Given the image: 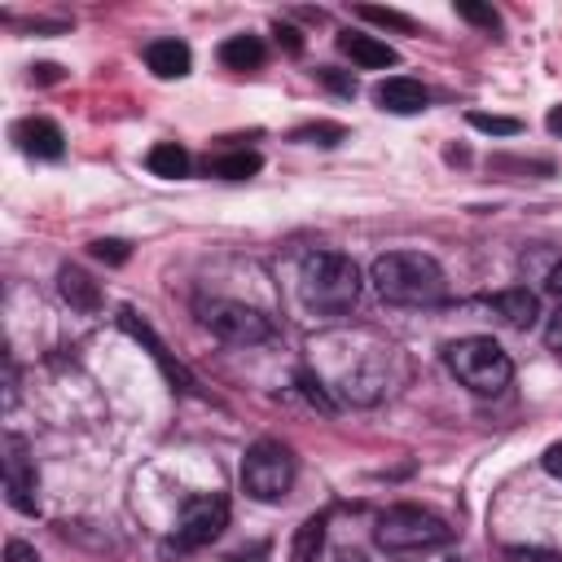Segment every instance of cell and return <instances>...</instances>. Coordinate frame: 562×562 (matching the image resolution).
Returning a JSON list of instances; mask_svg holds the SVG:
<instances>
[{
	"instance_id": "obj_1",
	"label": "cell",
	"mask_w": 562,
	"mask_h": 562,
	"mask_svg": "<svg viewBox=\"0 0 562 562\" xmlns=\"http://www.w3.org/2000/svg\"><path fill=\"white\" fill-rule=\"evenodd\" d=\"M373 290L395 307H430L443 299V268L422 250H391L373 259Z\"/></svg>"
},
{
	"instance_id": "obj_2",
	"label": "cell",
	"mask_w": 562,
	"mask_h": 562,
	"mask_svg": "<svg viewBox=\"0 0 562 562\" xmlns=\"http://www.w3.org/2000/svg\"><path fill=\"white\" fill-rule=\"evenodd\" d=\"M299 294L316 316H342L360 299V268L342 250H312L299 263Z\"/></svg>"
},
{
	"instance_id": "obj_3",
	"label": "cell",
	"mask_w": 562,
	"mask_h": 562,
	"mask_svg": "<svg viewBox=\"0 0 562 562\" xmlns=\"http://www.w3.org/2000/svg\"><path fill=\"white\" fill-rule=\"evenodd\" d=\"M373 540L382 553L391 558H413V553H430V549H443L452 540V527L430 514V509H417V505H391L386 514H378V527H373Z\"/></svg>"
},
{
	"instance_id": "obj_4",
	"label": "cell",
	"mask_w": 562,
	"mask_h": 562,
	"mask_svg": "<svg viewBox=\"0 0 562 562\" xmlns=\"http://www.w3.org/2000/svg\"><path fill=\"white\" fill-rule=\"evenodd\" d=\"M448 369L461 386H470L474 395H501L514 378V364H509V351L496 342V338H483V334H470V338H457L448 347Z\"/></svg>"
},
{
	"instance_id": "obj_5",
	"label": "cell",
	"mask_w": 562,
	"mask_h": 562,
	"mask_svg": "<svg viewBox=\"0 0 562 562\" xmlns=\"http://www.w3.org/2000/svg\"><path fill=\"white\" fill-rule=\"evenodd\" d=\"M294 483V452L277 439H259L246 448L241 457V487L246 496L263 501V505H277Z\"/></svg>"
},
{
	"instance_id": "obj_6",
	"label": "cell",
	"mask_w": 562,
	"mask_h": 562,
	"mask_svg": "<svg viewBox=\"0 0 562 562\" xmlns=\"http://www.w3.org/2000/svg\"><path fill=\"white\" fill-rule=\"evenodd\" d=\"M206 329L233 347H255V342H268L277 329H272V316L250 307V303H237V299H220L202 312Z\"/></svg>"
},
{
	"instance_id": "obj_7",
	"label": "cell",
	"mask_w": 562,
	"mask_h": 562,
	"mask_svg": "<svg viewBox=\"0 0 562 562\" xmlns=\"http://www.w3.org/2000/svg\"><path fill=\"white\" fill-rule=\"evenodd\" d=\"M228 527V501L220 492H202V496H189L184 509H180V522H176V536H171V549H202L211 544L220 531Z\"/></svg>"
},
{
	"instance_id": "obj_8",
	"label": "cell",
	"mask_w": 562,
	"mask_h": 562,
	"mask_svg": "<svg viewBox=\"0 0 562 562\" xmlns=\"http://www.w3.org/2000/svg\"><path fill=\"white\" fill-rule=\"evenodd\" d=\"M35 461H31V452H26V439H18V435H9L4 439V492H9V505L18 509V514H35L40 509V501H35Z\"/></svg>"
},
{
	"instance_id": "obj_9",
	"label": "cell",
	"mask_w": 562,
	"mask_h": 562,
	"mask_svg": "<svg viewBox=\"0 0 562 562\" xmlns=\"http://www.w3.org/2000/svg\"><path fill=\"white\" fill-rule=\"evenodd\" d=\"M119 325H123V329H127V334H132L136 342H145V351L154 356V364H158V369L167 373V382H171L176 391H198L193 373H189V369H184L180 360H171V351H167V347L158 342V334H154V329H149V325H145V321H140V316L132 312V307H119Z\"/></svg>"
},
{
	"instance_id": "obj_10",
	"label": "cell",
	"mask_w": 562,
	"mask_h": 562,
	"mask_svg": "<svg viewBox=\"0 0 562 562\" xmlns=\"http://www.w3.org/2000/svg\"><path fill=\"white\" fill-rule=\"evenodd\" d=\"M13 140L31 158H61V149H66V136H61V127L53 119H22V123H13Z\"/></svg>"
},
{
	"instance_id": "obj_11",
	"label": "cell",
	"mask_w": 562,
	"mask_h": 562,
	"mask_svg": "<svg viewBox=\"0 0 562 562\" xmlns=\"http://www.w3.org/2000/svg\"><path fill=\"white\" fill-rule=\"evenodd\" d=\"M338 53L351 57L360 70H382V66H395V48L378 35H364V31H338Z\"/></svg>"
},
{
	"instance_id": "obj_12",
	"label": "cell",
	"mask_w": 562,
	"mask_h": 562,
	"mask_svg": "<svg viewBox=\"0 0 562 562\" xmlns=\"http://www.w3.org/2000/svg\"><path fill=\"white\" fill-rule=\"evenodd\" d=\"M373 101H378L382 110H391V114H417V110H426L430 92H426L417 79H408V75H391V79H382V83L373 88Z\"/></svg>"
},
{
	"instance_id": "obj_13",
	"label": "cell",
	"mask_w": 562,
	"mask_h": 562,
	"mask_svg": "<svg viewBox=\"0 0 562 562\" xmlns=\"http://www.w3.org/2000/svg\"><path fill=\"white\" fill-rule=\"evenodd\" d=\"M145 66H149L158 79H180V75H189L193 53H189L184 40H154V44L145 48Z\"/></svg>"
},
{
	"instance_id": "obj_14",
	"label": "cell",
	"mask_w": 562,
	"mask_h": 562,
	"mask_svg": "<svg viewBox=\"0 0 562 562\" xmlns=\"http://www.w3.org/2000/svg\"><path fill=\"white\" fill-rule=\"evenodd\" d=\"M492 303H496V312H501V321H505L509 329H531V325L540 321V299H536L527 285L501 290Z\"/></svg>"
},
{
	"instance_id": "obj_15",
	"label": "cell",
	"mask_w": 562,
	"mask_h": 562,
	"mask_svg": "<svg viewBox=\"0 0 562 562\" xmlns=\"http://www.w3.org/2000/svg\"><path fill=\"white\" fill-rule=\"evenodd\" d=\"M57 290H61V299H66L70 307H79V312H97V307H101V290H97V281H92L88 272L70 268V263L57 272Z\"/></svg>"
},
{
	"instance_id": "obj_16",
	"label": "cell",
	"mask_w": 562,
	"mask_h": 562,
	"mask_svg": "<svg viewBox=\"0 0 562 562\" xmlns=\"http://www.w3.org/2000/svg\"><path fill=\"white\" fill-rule=\"evenodd\" d=\"M263 57H268V48H263L259 35H228V40L220 44V61H224L228 70H259Z\"/></svg>"
},
{
	"instance_id": "obj_17",
	"label": "cell",
	"mask_w": 562,
	"mask_h": 562,
	"mask_svg": "<svg viewBox=\"0 0 562 562\" xmlns=\"http://www.w3.org/2000/svg\"><path fill=\"white\" fill-rule=\"evenodd\" d=\"M202 167H206V176H220V180H246V176H255L263 167V158L255 149H233V154L206 158Z\"/></svg>"
},
{
	"instance_id": "obj_18",
	"label": "cell",
	"mask_w": 562,
	"mask_h": 562,
	"mask_svg": "<svg viewBox=\"0 0 562 562\" xmlns=\"http://www.w3.org/2000/svg\"><path fill=\"white\" fill-rule=\"evenodd\" d=\"M145 167H149L154 176H162V180H180V176H189V154H184V145H176V140H158V145L145 154Z\"/></svg>"
},
{
	"instance_id": "obj_19",
	"label": "cell",
	"mask_w": 562,
	"mask_h": 562,
	"mask_svg": "<svg viewBox=\"0 0 562 562\" xmlns=\"http://www.w3.org/2000/svg\"><path fill=\"white\" fill-rule=\"evenodd\" d=\"M325 549V514H312L299 531H294V549H290V562H316Z\"/></svg>"
},
{
	"instance_id": "obj_20",
	"label": "cell",
	"mask_w": 562,
	"mask_h": 562,
	"mask_svg": "<svg viewBox=\"0 0 562 562\" xmlns=\"http://www.w3.org/2000/svg\"><path fill=\"white\" fill-rule=\"evenodd\" d=\"M470 127H479V132H492V136H514L522 123H518V119H501V114H483V110H470Z\"/></svg>"
},
{
	"instance_id": "obj_21",
	"label": "cell",
	"mask_w": 562,
	"mask_h": 562,
	"mask_svg": "<svg viewBox=\"0 0 562 562\" xmlns=\"http://www.w3.org/2000/svg\"><path fill=\"white\" fill-rule=\"evenodd\" d=\"M457 13H461L465 22H474V26H487V31H496V26H501L496 9H492V4H479V0H457Z\"/></svg>"
},
{
	"instance_id": "obj_22",
	"label": "cell",
	"mask_w": 562,
	"mask_h": 562,
	"mask_svg": "<svg viewBox=\"0 0 562 562\" xmlns=\"http://www.w3.org/2000/svg\"><path fill=\"white\" fill-rule=\"evenodd\" d=\"M356 13H360V18H369V22H378V26H395V31H413V18H404V13H395V9H378V4H360Z\"/></svg>"
},
{
	"instance_id": "obj_23",
	"label": "cell",
	"mask_w": 562,
	"mask_h": 562,
	"mask_svg": "<svg viewBox=\"0 0 562 562\" xmlns=\"http://www.w3.org/2000/svg\"><path fill=\"white\" fill-rule=\"evenodd\" d=\"M294 140H312V145H338L342 140V127L338 123H312V127H299Z\"/></svg>"
},
{
	"instance_id": "obj_24",
	"label": "cell",
	"mask_w": 562,
	"mask_h": 562,
	"mask_svg": "<svg viewBox=\"0 0 562 562\" xmlns=\"http://www.w3.org/2000/svg\"><path fill=\"white\" fill-rule=\"evenodd\" d=\"M316 79H321L325 88H334L338 97H351V92H356V79H351V75H342L338 66H321V70H316Z\"/></svg>"
},
{
	"instance_id": "obj_25",
	"label": "cell",
	"mask_w": 562,
	"mask_h": 562,
	"mask_svg": "<svg viewBox=\"0 0 562 562\" xmlns=\"http://www.w3.org/2000/svg\"><path fill=\"white\" fill-rule=\"evenodd\" d=\"M88 250H92L101 263H123V259H127V241H114V237H101V241H92Z\"/></svg>"
},
{
	"instance_id": "obj_26",
	"label": "cell",
	"mask_w": 562,
	"mask_h": 562,
	"mask_svg": "<svg viewBox=\"0 0 562 562\" xmlns=\"http://www.w3.org/2000/svg\"><path fill=\"white\" fill-rule=\"evenodd\" d=\"M299 386H303V395H307L312 404H321V408H334V400L325 395V386H321V378H316V373L299 369Z\"/></svg>"
},
{
	"instance_id": "obj_27",
	"label": "cell",
	"mask_w": 562,
	"mask_h": 562,
	"mask_svg": "<svg viewBox=\"0 0 562 562\" xmlns=\"http://www.w3.org/2000/svg\"><path fill=\"white\" fill-rule=\"evenodd\" d=\"M505 562H553L549 549H522V544H509L505 549Z\"/></svg>"
},
{
	"instance_id": "obj_28",
	"label": "cell",
	"mask_w": 562,
	"mask_h": 562,
	"mask_svg": "<svg viewBox=\"0 0 562 562\" xmlns=\"http://www.w3.org/2000/svg\"><path fill=\"white\" fill-rule=\"evenodd\" d=\"M4 562H40V553H35L26 540H9V544H4Z\"/></svg>"
},
{
	"instance_id": "obj_29",
	"label": "cell",
	"mask_w": 562,
	"mask_h": 562,
	"mask_svg": "<svg viewBox=\"0 0 562 562\" xmlns=\"http://www.w3.org/2000/svg\"><path fill=\"white\" fill-rule=\"evenodd\" d=\"M544 342H549L553 351H562V307L549 316V325H544Z\"/></svg>"
},
{
	"instance_id": "obj_30",
	"label": "cell",
	"mask_w": 562,
	"mask_h": 562,
	"mask_svg": "<svg viewBox=\"0 0 562 562\" xmlns=\"http://www.w3.org/2000/svg\"><path fill=\"white\" fill-rule=\"evenodd\" d=\"M540 465H544V470H549L553 479H562V443H553V448H549V452L540 457Z\"/></svg>"
},
{
	"instance_id": "obj_31",
	"label": "cell",
	"mask_w": 562,
	"mask_h": 562,
	"mask_svg": "<svg viewBox=\"0 0 562 562\" xmlns=\"http://www.w3.org/2000/svg\"><path fill=\"white\" fill-rule=\"evenodd\" d=\"M544 290H549V294H558V299H562V259H558V263H553V268H549V272H544Z\"/></svg>"
},
{
	"instance_id": "obj_32",
	"label": "cell",
	"mask_w": 562,
	"mask_h": 562,
	"mask_svg": "<svg viewBox=\"0 0 562 562\" xmlns=\"http://www.w3.org/2000/svg\"><path fill=\"white\" fill-rule=\"evenodd\" d=\"M277 35H281V44H285L290 53H303V40H299V31H294V26H277Z\"/></svg>"
},
{
	"instance_id": "obj_33",
	"label": "cell",
	"mask_w": 562,
	"mask_h": 562,
	"mask_svg": "<svg viewBox=\"0 0 562 562\" xmlns=\"http://www.w3.org/2000/svg\"><path fill=\"white\" fill-rule=\"evenodd\" d=\"M334 562H369V558H364V553H356V549H338V553H334Z\"/></svg>"
},
{
	"instance_id": "obj_34",
	"label": "cell",
	"mask_w": 562,
	"mask_h": 562,
	"mask_svg": "<svg viewBox=\"0 0 562 562\" xmlns=\"http://www.w3.org/2000/svg\"><path fill=\"white\" fill-rule=\"evenodd\" d=\"M544 123H549V132H553V136H562V105H558V110H549V119H544Z\"/></svg>"
}]
</instances>
